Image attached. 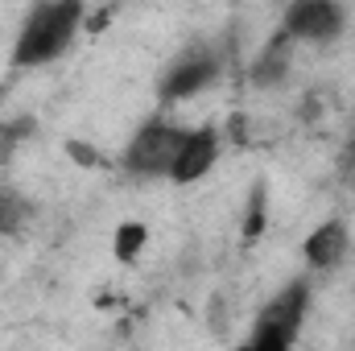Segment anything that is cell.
Instances as JSON below:
<instances>
[{"label": "cell", "instance_id": "cell-5", "mask_svg": "<svg viewBox=\"0 0 355 351\" xmlns=\"http://www.w3.org/2000/svg\"><path fill=\"white\" fill-rule=\"evenodd\" d=\"M293 46H331L347 29V8L335 0H293L281 8L277 25Z\"/></svg>", "mask_w": 355, "mask_h": 351}, {"label": "cell", "instance_id": "cell-1", "mask_svg": "<svg viewBox=\"0 0 355 351\" xmlns=\"http://www.w3.org/2000/svg\"><path fill=\"white\" fill-rule=\"evenodd\" d=\"M83 21H87V8L79 0H42L25 8L17 37H12V67L37 71V67L58 62L83 33Z\"/></svg>", "mask_w": 355, "mask_h": 351}, {"label": "cell", "instance_id": "cell-13", "mask_svg": "<svg viewBox=\"0 0 355 351\" xmlns=\"http://www.w3.org/2000/svg\"><path fill=\"white\" fill-rule=\"evenodd\" d=\"M236 351H297V348H289V343H272V339H257V335H248L244 343Z\"/></svg>", "mask_w": 355, "mask_h": 351}, {"label": "cell", "instance_id": "cell-2", "mask_svg": "<svg viewBox=\"0 0 355 351\" xmlns=\"http://www.w3.org/2000/svg\"><path fill=\"white\" fill-rule=\"evenodd\" d=\"M223 79V54L219 46H207V42H194L186 50H178L174 58L166 62L162 79H157V95L166 108L186 103V99H198L202 91H211Z\"/></svg>", "mask_w": 355, "mask_h": 351}, {"label": "cell", "instance_id": "cell-4", "mask_svg": "<svg viewBox=\"0 0 355 351\" xmlns=\"http://www.w3.org/2000/svg\"><path fill=\"white\" fill-rule=\"evenodd\" d=\"M306 314H310V281L306 277H293V281H285L265 306H261V314L252 318V331L248 335L297 348V335L306 327Z\"/></svg>", "mask_w": 355, "mask_h": 351}, {"label": "cell", "instance_id": "cell-12", "mask_svg": "<svg viewBox=\"0 0 355 351\" xmlns=\"http://www.w3.org/2000/svg\"><path fill=\"white\" fill-rule=\"evenodd\" d=\"M67 153H71L75 162H83L87 170H95V166H99V153H95L91 145H83V141H71V145H67Z\"/></svg>", "mask_w": 355, "mask_h": 351}, {"label": "cell", "instance_id": "cell-11", "mask_svg": "<svg viewBox=\"0 0 355 351\" xmlns=\"http://www.w3.org/2000/svg\"><path fill=\"white\" fill-rule=\"evenodd\" d=\"M265 215H268V198H265V186H257L252 203H248V215H244V236L257 240L265 232Z\"/></svg>", "mask_w": 355, "mask_h": 351}, {"label": "cell", "instance_id": "cell-3", "mask_svg": "<svg viewBox=\"0 0 355 351\" xmlns=\"http://www.w3.org/2000/svg\"><path fill=\"white\" fill-rule=\"evenodd\" d=\"M182 132H186V124H174V120H166V116L145 120V124L128 137V145H124V153H120L124 174L145 178V182H149V178H170L174 153H178V145H182Z\"/></svg>", "mask_w": 355, "mask_h": 351}, {"label": "cell", "instance_id": "cell-8", "mask_svg": "<svg viewBox=\"0 0 355 351\" xmlns=\"http://www.w3.org/2000/svg\"><path fill=\"white\" fill-rule=\"evenodd\" d=\"M293 50H297V46H293V42L277 29L265 46H261V54L252 58V67H248L252 87H261V91L281 87V83L289 79V71H293Z\"/></svg>", "mask_w": 355, "mask_h": 351}, {"label": "cell", "instance_id": "cell-6", "mask_svg": "<svg viewBox=\"0 0 355 351\" xmlns=\"http://www.w3.org/2000/svg\"><path fill=\"white\" fill-rule=\"evenodd\" d=\"M219 157H223V132L215 124H186L166 182H174V186H198L202 178H211V170L219 166Z\"/></svg>", "mask_w": 355, "mask_h": 351}, {"label": "cell", "instance_id": "cell-7", "mask_svg": "<svg viewBox=\"0 0 355 351\" xmlns=\"http://www.w3.org/2000/svg\"><path fill=\"white\" fill-rule=\"evenodd\" d=\"M352 257V228L347 219H322L306 240H302V264L310 273H335Z\"/></svg>", "mask_w": 355, "mask_h": 351}, {"label": "cell", "instance_id": "cell-9", "mask_svg": "<svg viewBox=\"0 0 355 351\" xmlns=\"http://www.w3.org/2000/svg\"><path fill=\"white\" fill-rule=\"evenodd\" d=\"M149 248V223L145 219H124L116 232H112V257L120 264H137Z\"/></svg>", "mask_w": 355, "mask_h": 351}, {"label": "cell", "instance_id": "cell-10", "mask_svg": "<svg viewBox=\"0 0 355 351\" xmlns=\"http://www.w3.org/2000/svg\"><path fill=\"white\" fill-rule=\"evenodd\" d=\"M29 215H33V207H29V198L25 194H17V190H0V232H21L25 223H29Z\"/></svg>", "mask_w": 355, "mask_h": 351}]
</instances>
